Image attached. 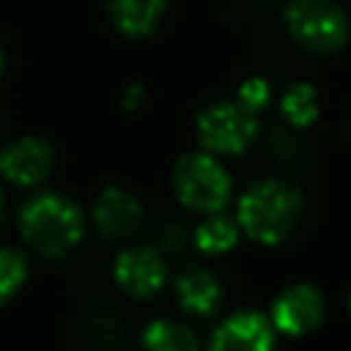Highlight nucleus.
<instances>
[{
	"label": "nucleus",
	"instance_id": "nucleus-1",
	"mask_svg": "<svg viewBox=\"0 0 351 351\" xmlns=\"http://www.w3.org/2000/svg\"><path fill=\"white\" fill-rule=\"evenodd\" d=\"M302 195L282 181H261L239 200V225L261 244H280L299 222Z\"/></svg>",
	"mask_w": 351,
	"mask_h": 351
},
{
	"label": "nucleus",
	"instance_id": "nucleus-2",
	"mask_svg": "<svg viewBox=\"0 0 351 351\" xmlns=\"http://www.w3.org/2000/svg\"><path fill=\"white\" fill-rule=\"evenodd\" d=\"M22 236L44 255L60 258L82 239V214L80 208L58 195L33 197L19 217Z\"/></svg>",
	"mask_w": 351,
	"mask_h": 351
},
{
	"label": "nucleus",
	"instance_id": "nucleus-3",
	"mask_svg": "<svg viewBox=\"0 0 351 351\" xmlns=\"http://www.w3.org/2000/svg\"><path fill=\"white\" fill-rule=\"evenodd\" d=\"M285 25L288 33L315 55L340 49L351 33L348 16L332 0H293L285 11Z\"/></svg>",
	"mask_w": 351,
	"mask_h": 351
},
{
	"label": "nucleus",
	"instance_id": "nucleus-4",
	"mask_svg": "<svg viewBox=\"0 0 351 351\" xmlns=\"http://www.w3.org/2000/svg\"><path fill=\"white\" fill-rule=\"evenodd\" d=\"M173 189L189 208L219 211L230 197V176L208 154H189L173 167Z\"/></svg>",
	"mask_w": 351,
	"mask_h": 351
},
{
	"label": "nucleus",
	"instance_id": "nucleus-5",
	"mask_svg": "<svg viewBox=\"0 0 351 351\" xmlns=\"http://www.w3.org/2000/svg\"><path fill=\"white\" fill-rule=\"evenodd\" d=\"M255 118L244 104H214L197 118V137L208 151L241 154L255 137Z\"/></svg>",
	"mask_w": 351,
	"mask_h": 351
},
{
	"label": "nucleus",
	"instance_id": "nucleus-6",
	"mask_svg": "<svg viewBox=\"0 0 351 351\" xmlns=\"http://www.w3.org/2000/svg\"><path fill=\"white\" fill-rule=\"evenodd\" d=\"M55 170V151L38 137H22L0 154V173L16 186H36Z\"/></svg>",
	"mask_w": 351,
	"mask_h": 351
},
{
	"label": "nucleus",
	"instance_id": "nucleus-7",
	"mask_svg": "<svg viewBox=\"0 0 351 351\" xmlns=\"http://www.w3.org/2000/svg\"><path fill=\"white\" fill-rule=\"evenodd\" d=\"M324 321V296L313 285H291L271 307L274 329L285 335H307Z\"/></svg>",
	"mask_w": 351,
	"mask_h": 351
},
{
	"label": "nucleus",
	"instance_id": "nucleus-8",
	"mask_svg": "<svg viewBox=\"0 0 351 351\" xmlns=\"http://www.w3.org/2000/svg\"><path fill=\"white\" fill-rule=\"evenodd\" d=\"M115 282L134 299H148L165 285V263L162 258L148 250H126L115 261Z\"/></svg>",
	"mask_w": 351,
	"mask_h": 351
},
{
	"label": "nucleus",
	"instance_id": "nucleus-9",
	"mask_svg": "<svg viewBox=\"0 0 351 351\" xmlns=\"http://www.w3.org/2000/svg\"><path fill=\"white\" fill-rule=\"evenodd\" d=\"M274 329L261 313H236L219 324L208 351H271Z\"/></svg>",
	"mask_w": 351,
	"mask_h": 351
},
{
	"label": "nucleus",
	"instance_id": "nucleus-10",
	"mask_svg": "<svg viewBox=\"0 0 351 351\" xmlns=\"http://www.w3.org/2000/svg\"><path fill=\"white\" fill-rule=\"evenodd\" d=\"M93 219H96V228L101 230V236H107V239H123V236H129L140 225L143 208H140L137 197L129 195L126 189L107 186L99 195V200H96Z\"/></svg>",
	"mask_w": 351,
	"mask_h": 351
},
{
	"label": "nucleus",
	"instance_id": "nucleus-11",
	"mask_svg": "<svg viewBox=\"0 0 351 351\" xmlns=\"http://www.w3.org/2000/svg\"><path fill=\"white\" fill-rule=\"evenodd\" d=\"M176 293H178L181 307L189 313H197V315H208L222 299L219 280L206 269H192V271L181 274L176 282Z\"/></svg>",
	"mask_w": 351,
	"mask_h": 351
},
{
	"label": "nucleus",
	"instance_id": "nucleus-12",
	"mask_svg": "<svg viewBox=\"0 0 351 351\" xmlns=\"http://www.w3.org/2000/svg\"><path fill=\"white\" fill-rule=\"evenodd\" d=\"M165 5L167 0H110V14L121 33L148 36L159 25Z\"/></svg>",
	"mask_w": 351,
	"mask_h": 351
},
{
	"label": "nucleus",
	"instance_id": "nucleus-13",
	"mask_svg": "<svg viewBox=\"0 0 351 351\" xmlns=\"http://www.w3.org/2000/svg\"><path fill=\"white\" fill-rule=\"evenodd\" d=\"M145 351H197V337L186 324L178 321H154L143 332Z\"/></svg>",
	"mask_w": 351,
	"mask_h": 351
},
{
	"label": "nucleus",
	"instance_id": "nucleus-14",
	"mask_svg": "<svg viewBox=\"0 0 351 351\" xmlns=\"http://www.w3.org/2000/svg\"><path fill=\"white\" fill-rule=\"evenodd\" d=\"M236 239H239V230H236V225H233L228 217H211V219H206V222L197 228V233H195L197 247H200L203 252H208V255L228 252V250L236 244Z\"/></svg>",
	"mask_w": 351,
	"mask_h": 351
},
{
	"label": "nucleus",
	"instance_id": "nucleus-15",
	"mask_svg": "<svg viewBox=\"0 0 351 351\" xmlns=\"http://www.w3.org/2000/svg\"><path fill=\"white\" fill-rule=\"evenodd\" d=\"M282 115L293 126H310L318 118V99L310 85H293L282 96Z\"/></svg>",
	"mask_w": 351,
	"mask_h": 351
},
{
	"label": "nucleus",
	"instance_id": "nucleus-16",
	"mask_svg": "<svg viewBox=\"0 0 351 351\" xmlns=\"http://www.w3.org/2000/svg\"><path fill=\"white\" fill-rule=\"evenodd\" d=\"M27 263L16 250H0V304L8 302L25 282Z\"/></svg>",
	"mask_w": 351,
	"mask_h": 351
},
{
	"label": "nucleus",
	"instance_id": "nucleus-17",
	"mask_svg": "<svg viewBox=\"0 0 351 351\" xmlns=\"http://www.w3.org/2000/svg\"><path fill=\"white\" fill-rule=\"evenodd\" d=\"M266 101H269V85L261 77H252L239 88V104H244L250 112L261 110Z\"/></svg>",
	"mask_w": 351,
	"mask_h": 351
},
{
	"label": "nucleus",
	"instance_id": "nucleus-18",
	"mask_svg": "<svg viewBox=\"0 0 351 351\" xmlns=\"http://www.w3.org/2000/svg\"><path fill=\"white\" fill-rule=\"evenodd\" d=\"M143 101H145V90H143L140 85L126 88V93H123V107H126V110H137Z\"/></svg>",
	"mask_w": 351,
	"mask_h": 351
},
{
	"label": "nucleus",
	"instance_id": "nucleus-19",
	"mask_svg": "<svg viewBox=\"0 0 351 351\" xmlns=\"http://www.w3.org/2000/svg\"><path fill=\"white\" fill-rule=\"evenodd\" d=\"M0 214H3V192H0Z\"/></svg>",
	"mask_w": 351,
	"mask_h": 351
},
{
	"label": "nucleus",
	"instance_id": "nucleus-20",
	"mask_svg": "<svg viewBox=\"0 0 351 351\" xmlns=\"http://www.w3.org/2000/svg\"><path fill=\"white\" fill-rule=\"evenodd\" d=\"M0 69H3V52H0Z\"/></svg>",
	"mask_w": 351,
	"mask_h": 351
},
{
	"label": "nucleus",
	"instance_id": "nucleus-21",
	"mask_svg": "<svg viewBox=\"0 0 351 351\" xmlns=\"http://www.w3.org/2000/svg\"><path fill=\"white\" fill-rule=\"evenodd\" d=\"M348 310H351V296H348Z\"/></svg>",
	"mask_w": 351,
	"mask_h": 351
}]
</instances>
